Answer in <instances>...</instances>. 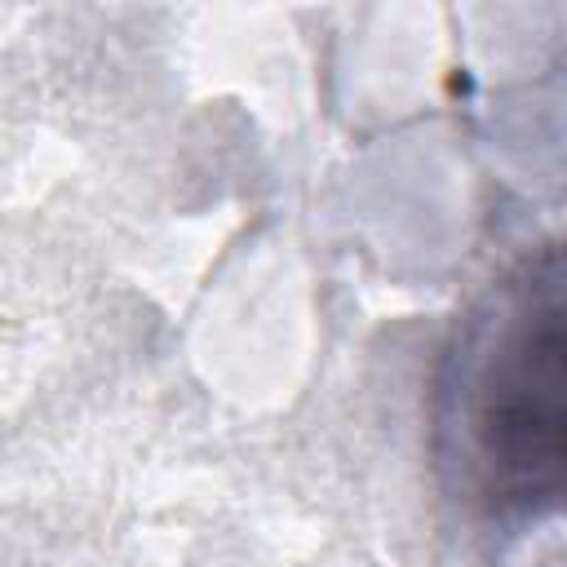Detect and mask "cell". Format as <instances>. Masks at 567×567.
Segmentation results:
<instances>
[{
  "instance_id": "1",
  "label": "cell",
  "mask_w": 567,
  "mask_h": 567,
  "mask_svg": "<svg viewBox=\"0 0 567 567\" xmlns=\"http://www.w3.org/2000/svg\"><path fill=\"white\" fill-rule=\"evenodd\" d=\"M430 456L443 492L483 527H536L567 483V301L554 239L501 266L447 332Z\"/></svg>"
}]
</instances>
